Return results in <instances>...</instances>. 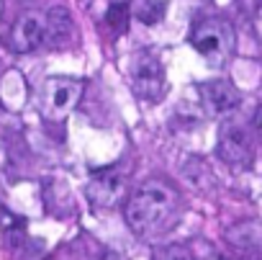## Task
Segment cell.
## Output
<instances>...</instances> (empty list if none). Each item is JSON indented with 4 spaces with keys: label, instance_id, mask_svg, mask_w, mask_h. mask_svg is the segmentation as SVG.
I'll list each match as a JSON object with an SVG mask.
<instances>
[{
    "label": "cell",
    "instance_id": "cell-1",
    "mask_svg": "<svg viewBox=\"0 0 262 260\" xmlns=\"http://www.w3.org/2000/svg\"><path fill=\"white\" fill-rule=\"evenodd\" d=\"M175 209H178V188L162 178H149L128 196L123 216L131 232L144 237L152 234L157 227H162L175 214Z\"/></svg>",
    "mask_w": 262,
    "mask_h": 260
},
{
    "label": "cell",
    "instance_id": "cell-2",
    "mask_svg": "<svg viewBox=\"0 0 262 260\" xmlns=\"http://www.w3.org/2000/svg\"><path fill=\"white\" fill-rule=\"evenodd\" d=\"M190 44L193 49L211 65V67H224L234 52H236V34L234 26L224 18L216 16H206L198 18L190 29Z\"/></svg>",
    "mask_w": 262,
    "mask_h": 260
},
{
    "label": "cell",
    "instance_id": "cell-3",
    "mask_svg": "<svg viewBox=\"0 0 262 260\" xmlns=\"http://www.w3.org/2000/svg\"><path fill=\"white\" fill-rule=\"evenodd\" d=\"M82 95V83L75 77H49L41 88V113L49 121H64Z\"/></svg>",
    "mask_w": 262,
    "mask_h": 260
},
{
    "label": "cell",
    "instance_id": "cell-4",
    "mask_svg": "<svg viewBox=\"0 0 262 260\" xmlns=\"http://www.w3.org/2000/svg\"><path fill=\"white\" fill-rule=\"evenodd\" d=\"M131 85H134L137 98H142L147 103H157L165 95V85H167L162 62L149 52L137 54L134 62H131Z\"/></svg>",
    "mask_w": 262,
    "mask_h": 260
},
{
    "label": "cell",
    "instance_id": "cell-5",
    "mask_svg": "<svg viewBox=\"0 0 262 260\" xmlns=\"http://www.w3.org/2000/svg\"><path fill=\"white\" fill-rule=\"evenodd\" d=\"M219 157L234 168V170H249L254 163V147H252V137L236 124H226L219 132V145H216Z\"/></svg>",
    "mask_w": 262,
    "mask_h": 260
},
{
    "label": "cell",
    "instance_id": "cell-6",
    "mask_svg": "<svg viewBox=\"0 0 262 260\" xmlns=\"http://www.w3.org/2000/svg\"><path fill=\"white\" fill-rule=\"evenodd\" d=\"M123 188H126V175L121 173V168L111 165V168L98 170L90 178V183L85 188V196L95 209H108V206H116L121 201Z\"/></svg>",
    "mask_w": 262,
    "mask_h": 260
},
{
    "label": "cell",
    "instance_id": "cell-7",
    "mask_svg": "<svg viewBox=\"0 0 262 260\" xmlns=\"http://www.w3.org/2000/svg\"><path fill=\"white\" fill-rule=\"evenodd\" d=\"M11 42H13V49L21 52V54H29V52L39 49L47 42V13L24 11L13 24Z\"/></svg>",
    "mask_w": 262,
    "mask_h": 260
},
{
    "label": "cell",
    "instance_id": "cell-8",
    "mask_svg": "<svg viewBox=\"0 0 262 260\" xmlns=\"http://www.w3.org/2000/svg\"><path fill=\"white\" fill-rule=\"evenodd\" d=\"M201 103L206 108V113L211 116H226L231 111L239 108L242 103V93L236 90V85L226 77H216V80H206L201 85Z\"/></svg>",
    "mask_w": 262,
    "mask_h": 260
},
{
    "label": "cell",
    "instance_id": "cell-9",
    "mask_svg": "<svg viewBox=\"0 0 262 260\" xmlns=\"http://www.w3.org/2000/svg\"><path fill=\"white\" fill-rule=\"evenodd\" d=\"M128 8L144 26H157L165 18V13H167V3H165V0H134Z\"/></svg>",
    "mask_w": 262,
    "mask_h": 260
},
{
    "label": "cell",
    "instance_id": "cell-10",
    "mask_svg": "<svg viewBox=\"0 0 262 260\" xmlns=\"http://www.w3.org/2000/svg\"><path fill=\"white\" fill-rule=\"evenodd\" d=\"M72 31V21L64 8H54L47 13V42H62Z\"/></svg>",
    "mask_w": 262,
    "mask_h": 260
},
{
    "label": "cell",
    "instance_id": "cell-11",
    "mask_svg": "<svg viewBox=\"0 0 262 260\" xmlns=\"http://www.w3.org/2000/svg\"><path fill=\"white\" fill-rule=\"evenodd\" d=\"M128 18H131L128 3H113V6L108 8V13H105V26H108L113 34H126Z\"/></svg>",
    "mask_w": 262,
    "mask_h": 260
},
{
    "label": "cell",
    "instance_id": "cell-12",
    "mask_svg": "<svg viewBox=\"0 0 262 260\" xmlns=\"http://www.w3.org/2000/svg\"><path fill=\"white\" fill-rule=\"evenodd\" d=\"M155 260H195V257H193V252H190L188 247H183V245H167V247L157 250Z\"/></svg>",
    "mask_w": 262,
    "mask_h": 260
},
{
    "label": "cell",
    "instance_id": "cell-13",
    "mask_svg": "<svg viewBox=\"0 0 262 260\" xmlns=\"http://www.w3.org/2000/svg\"><path fill=\"white\" fill-rule=\"evenodd\" d=\"M252 126H254V134L262 139V106H257V111L252 116Z\"/></svg>",
    "mask_w": 262,
    "mask_h": 260
},
{
    "label": "cell",
    "instance_id": "cell-14",
    "mask_svg": "<svg viewBox=\"0 0 262 260\" xmlns=\"http://www.w3.org/2000/svg\"><path fill=\"white\" fill-rule=\"evenodd\" d=\"M98 260H128L126 255H121V252H116V250H105Z\"/></svg>",
    "mask_w": 262,
    "mask_h": 260
},
{
    "label": "cell",
    "instance_id": "cell-15",
    "mask_svg": "<svg viewBox=\"0 0 262 260\" xmlns=\"http://www.w3.org/2000/svg\"><path fill=\"white\" fill-rule=\"evenodd\" d=\"M0 13H3V0H0Z\"/></svg>",
    "mask_w": 262,
    "mask_h": 260
}]
</instances>
